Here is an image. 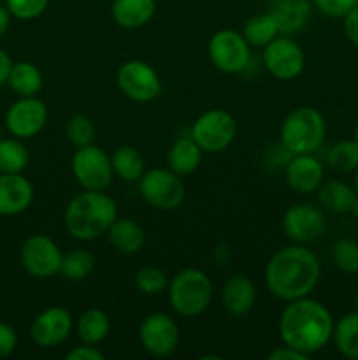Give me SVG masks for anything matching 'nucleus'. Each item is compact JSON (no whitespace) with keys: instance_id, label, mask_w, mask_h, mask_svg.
<instances>
[{"instance_id":"obj_1","label":"nucleus","mask_w":358,"mask_h":360,"mask_svg":"<svg viewBox=\"0 0 358 360\" xmlns=\"http://www.w3.org/2000/svg\"><path fill=\"white\" fill-rule=\"evenodd\" d=\"M321 266L314 253L302 245L277 250L265 267V283L270 294L290 302L307 297L316 288Z\"/></svg>"},{"instance_id":"obj_2","label":"nucleus","mask_w":358,"mask_h":360,"mask_svg":"<svg viewBox=\"0 0 358 360\" xmlns=\"http://www.w3.org/2000/svg\"><path fill=\"white\" fill-rule=\"evenodd\" d=\"M277 330L283 345L309 357L332 340L333 319L325 304L307 295L288 302L281 311Z\"/></svg>"},{"instance_id":"obj_3","label":"nucleus","mask_w":358,"mask_h":360,"mask_svg":"<svg viewBox=\"0 0 358 360\" xmlns=\"http://www.w3.org/2000/svg\"><path fill=\"white\" fill-rule=\"evenodd\" d=\"M118 218L114 199L104 192L84 190L69 202L63 217L67 232L77 241H93L107 234Z\"/></svg>"},{"instance_id":"obj_4","label":"nucleus","mask_w":358,"mask_h":360,"mask_svg":"<svg viewBox=\"0 0 358 360\" xmlns=\"http://www.w3.org/2000/svg\"><path fill=\"white\" fill-rule=\"evenodd\" d=\"M281 144L291 155L316 153L326 137V122L318 109L302 105L288 112L281 123Z\"/></svg>"},{"instance_id":"obj_5","label":"nucleus","mask_w":358,"mask_h":360,"mask_svg":"<svg viewBox=\"0 0 358 360\" xmlns=\"http://www.w3.org/2000/svg\"><path fill=\"white\" fill-rule=\"evenodd\" d=\"M213 281L204 271L186 267L168 283V301L179 316L193 319L209 308L213 301Z\"/></svg>"},{"instance_id":"obj_6","label":"nucleus","mask_w":358,"mask_h":360,"mask_svg":"<svg viewBox=\"0 0 358 360\" xmlns=\"http://www.w3.org/2000/svg\"><path fill=\"white\" fill-rule=\"evenodd\" d=\"M139 192L151 207L160 211H174L186 195L181 176L165 167L146 171L139 179Z\"/></svg>"},{"instance_id":"obj_7","label":"nucleus","mask_w":358,"mask_h":360,"mask_svg":"<svg viewBox=\"0 0 358 360\" xmlns=\"http://www.w3.org/2000/svg\"><path fill=\"white\" fill-rule=\"evenodd\" d=\"M235 134H237V122L230 112L225 109H209L193 122L190 136L204 153L214 155L227 150L234 143Z\"/></svg>"},{"instance_id":"obj_8","label":"nucleus","mask_w":358,"mask_h":360,"mask_svg":"<svg viewBox=\"0 0 358 360\" xmlns=\"http://www.w3.org/2000/svg\"><path fill=\"white\" fill-rule=\"evenodd\" d=\"M72 174L84 190L104 192L114 178L111 157L95 144L76 148L72 157Z\"/></svg>"},{"instance_id":"obj_9","label":"nucleus","mask_w":358,"mask_h":360,"mask_svg":"<svg viewBox=\"0 0 358 360\" xmlns=\"http://www.w3.org/2000/svg\"><path fill=\"white\" fill-rule=\"evenodd\" d=\"M207 53L218 70L225 74H239L249 65V44L244 35L232 28L218 30L211 37Z\"/></svg>"},{"instance_id":"obj_10","label":"nucleus","mask_w":358,"mask_h":360,"mask_svg":"<svg viewBox=\"0 0 358 360\" xmlns=\"http://www.w3.org/2000/svg\"><path fill=\"white\" fill-rule=\"evenodd\" d=\"M63 253L58 245L46 234H34L21 245L20 260L23 269L37 280H48L60 274Z\"/></svg>"},{"instance_id":"obj_11","label":"nucleus","mask_w":358,"mask_h":360,"mask_svg":"<svg viewBox=\"0 0 358 360\" xmlns=\"http://www.w3.org/2000/svg\"><path fill=\"white\" fill-rule=\"evenodd\" d=\"M119 91L133 102H151L161 94V79L157 70L142 60H128L116 72Z\"/></svg>"},{"instance_id":"obj_12","label":"nucleus","mask_w":358,"mask_h":360,"mask_svg":"<svg viewBox=\"0 0 358 360\" xmlns=\"http://www.w3.org/2000/svg\"><path fill=\"white\" fill-rule=\"evenodd\" d=\"M263 65L281 81H291L302 74L305 55L290 35H277L263 48Z\"/></svg>"},{"instance_id":"obj_13","label":"nucleus","mask_w":358,"mask_h":360,"mask_svg":"<svg viewBox=\"0 0 358 360\" xmlns=\"http://www.w3.org/2000/svg\"><path fill=\"white\" fill-rule=\"evenodd\" d=\"M48 105L34 97H20L6 112V129L18 139H32L39 136L48 123Z\"/></svg>"},{"instance_id":"obj_14","label":"nucleus","mask_w":358,"mask_h":360,"mask_svg":"<svg viewBox=\"0 0 358 360\" xmlns=\"http://www.w3.org/2000/svg\"><path fill=\"white\" fill-rule=\"evenodd\" d=\"M139 340L153 357H168L179 345V326L167 313H151L140 322Z\"/></svg>"},{"instance_id":"obj_15","label":"nucleus","mask_w":358,"mask_h":360,"mask_svg":"<svg viewBox=\"0 0 358 360\" xmlns=\"http://www.w3.org/2000/svg\"><path fill=\"white\" fill-rule=\"evenodd\" d=\"M74 320L62 306H51L39 313L30 326V338L39 348H53L70 336Z\"/></svg>"},{"instance_id":"obj_16","label":"nucleus","mask_w":358,"mask_h":360,"mask_svg":"<svg viewBox=\"0 0 358 360\" xmlns=\"http://www.w3.org/2000/svg\"><path fill=\"white\" fill-rule=\"evenodd\" d=\"M325 229V217L319 207L309 202L288 207L283 217V231L297 245L311 243L321 236Z\"/></svg>"},{"instance_id":"obj_17","label":"nucleus","mask_w":358,"mask_h":360,"mask_svg":"<svg viewBox=\"0 0 358 360\" xmlns=\"http://www.w3.org/2000/svg\"><path fill=\"white\" fill-rule=\"evenodd\" d=\"M286 183L293 192L312 193L321 186L325 169L314 153L295 155L286 165Z\"/></svg>"},{"instance_id":"obj_18","label":"nucleus","mask_w":358,"mask_h":360,"mask_svg":"<svg viewBox=\"0 0 358 360\" xmlns=\"http://www.w3.org/2000/svg\"><path fill=\"white\" fill-rule=\"evenodd\" d=\"M34 200V186L23 174H0V217H16Z\"/></svg>"},{"instance_id":"obj_19","label":"nucleus","mask_w":358,"mask_h":360,"mask_svg":"<svg viewBox=\"0 0 358 360\" xmlns=\"http://www.w3.org/2000/svg\"><path fill=\"white\" fill-rule=\"evenodd\" d=\"M269 13L279 28V35H293L311 20L309 0H270Z\"/></svg>"},{"instance_id":"obj_20","label":"nucleus","mask_w":358,"mask_h":360,"mask_svg":"<svg viewBox=\"0 0 358 360\" xmlns=\"http://www.w3.org/2000/svg\"><path fill=\"white\" fill-rule=\"evenodd\" d=\"M256 301V287L246 274H234L221 290V302L232 316H244L253 309Z\"/></svg>"},{"instance_id":"obj_21","label":"nucleus","mask_w":358,"mask_h":360,"mask_svg":"<svg viewBox=\"0 0 358 360\" xmlns=\"http://www.w3.org/2000/svg\"><path fill=\"white\" fill-rule=\"evenodd\" d=\"M157 0H114L111 7L112 20L126 30L142 28L153 20Z\"/></svg>"},{"instance_id":"obj_22","label":"nucleus","mask_w":358,"mask_h":360,"mask_svg":"<svg viewBox=\"0 0 358 360\" xmlns=\"http://www.w3.org/2000/svg\"><path fill=\"white\" fill-rule=\"evenodd\" d=\"M202 153L199 144L193 141L192 136L179 137L172 143L171 150L167 153V164L171 171L179 176H188L199 169L202 162Z\"/></svg>"},{"instance_id":"obj_23","label":"nucleus","mask_w":358,"mask_h":360,"mask_svg":"<svg viewBox=\"0 0 358 360\" xmlns=\"http://www.w3.org/2000/svg\"><path fill=\"white\" fill-rule=\"evenodd\" d=\"M107 236L112 248L126 255L139 252L146 241L144 229L132 218H116L114 224L109 227Z\"/></svg>"},{"instance_id":"obj_24","label":"nucleus","mask_w":358,"mask_h":360,"mask_svg":"<svg viewBox=\"0 0 358 360\" xmlns=\"http://www.w3.org/2000/svg\"><path fill=\"white\" fill-rule=\"evenodd\" d=\"M318 190V200L321 204V207L333 214L350 213L354 200H357L354 188H351L347 183L340 181V179H332V181L321 183V186Z\"/></svg>"},{"instance_id":"obj_25","label":"nucleus","mask_w":358,"mask_h":360,"mask_svg":"<svg viewBox=\"0 0 358 360\" xmlns=\"http://www.w3.org/2000/svg\"><path fill=\"white\" fill-rule=\"evenodd\" d=\"M7 84L20 97H34L42 90V72L32 62H16L11 67Z\"/></svg>"},{"instance_id":"obj_26","label":"nucleus","mask_w":358,"mask_h":360,"mask_svg":"<svg viewBox=\"0 0 358 360\" xmlns=\"http://www.w3.org/2000/svg\"><path fill=\"white\" fill-rule=\"evenodd\" d=\"M109 330H111V319L107 313L98 308L86 309L76 323V333L81 343L95 345V347L107 338Z\"/></svg>"},{"instance_id":"obj_27","label":"nucleus","mask_w":358,"mask_h":360,"mask_svg":"<svg viewBox=\"0 0 358 360\" xmlns=\"http://www.w3.org/2000/svg\"><path fill=\"white\" fill-rule=\"evenodd\" d=\"M112 171L114 176L126 183H135L142 178L144 171V157L140 151L133 146H119L116 148L111 157Z\"/></svg>"},{"instance_id":"obj_28","label":"nucleus","mask_w":358,"mask_h":360,"mask_svg":"<svg viewBox=\"0 0 358 360\" xmlns=\"http://www.w3.org/2000/svg\"><path fill=\"white\" fill-rule=\"evenodd\" d=\"M242 35L248 41L249 46H256V48H265L269 42L279 35V28L270 13H256L253 14L249 20H246L244 27H242Z\"/></svg>"},{"instance_id":"obj_29","label":"nucleus","mask_w":358,"mask_h":360,"mask_svg":"<svg viewBox=\"0 0 358 360\" xmlns=\"http://www.w3.org/2000/svg\"><path fill=\"white\" fill-rule=\"evenodd\" d=\"M332 340L340 355L358 360V311L347 313L333 323Z\"/></svg>"},{"instance_id":"obj_30","label":"nucleus","mask_w":358,"mask_h":360,"mask_svg":"<svg viewBox=\"0 0 358 360\" xmlns=\"http://www.w3.org/2000/svg\"><path fill=\"white\" fill-rule=\"evenodd\" d=\"M30 153L18 137L0 139V174H21L28 167Z\"/></svg>"},{"instance_id":"obj_31","label":"nucleus","mask_w":358,"mask_h":360,"mask_svg":"<svg viewBox=\"0 0 358 360\" xmlns=\"http://www.w3.org/2000/svg\"><path fill=\"white\" fill-rule=\"evenodd\" d=\"M95 255L88 250H74L63 255L60 274L69 281H83L86 280L95 269Z\"/></svg>"},{"instance_id":"obj_32","label":"nucleus","mask_w":358,"mask_h":360,"mask_svg":"<svg viewBox=\"0 0 358 360\" xmlns=\"http://www.w3.org/2000/svg\"><path fill=\"white\" fill-rule=\"evenodd\" d=\"M326 162L337 172H354L358 169V141L353 137L336 143L326 153Z\"/></svg>"},{"instance_id":"obj_33","label":"nucleus","mask_w":358,"mask_h":360,"mask_svg":"<svg viewBox=\"0 0 358 360\" xmlns=\"http://www.w3.org/2000/svg\"><path fill=\"white\" fill-rule=\"evenodd\" d=\"M65 136L74 148H83L88 146V144H93L95 137H97V129H95L93 120L86 115H74L67 122Z\"/></svg>"},{"instance_id":"obj_34","label":"nucleus","mask_w":358,"mask_h":360,"mask_svg":"<svg viewBox=\"0 0 358 360\" xmlns=\"http://www.w3.org/2000/svg\"><path fill=\"white\" fill-rule=\"evenodd\" d=\"M135 288L144 295H158L168 287L167 274L157 266H144L135 273Z\"/></svg>"},{"instance_id":"obj_35","label":"nucleus","mask_w":358,"mask_h":360,"mask_svg":"<svg viewBox=\"0 0 358 360\" xmlns=\"http://www.w3.org/2000/svg\"><path fill=\"white\" fill-rule=\"evenodd\" d=\"M332 260L343 273H358V243L353 239H339L332 248Z\"/></svg>"},{"instance_id":"obj_36","label":"nucleus","mask_w":358,"mask_h":360,"mask_svg":"<svg viewBox=\"0 0 358 360\" xmlns=\"http://www.w3.org/2000/svg\"><path fill=\"white\" fill-rule=\"evenodd\" d=\"M49 0H6L11 16L21 21H30L48 9Z\"/></svg>"},{"instance_id":"obj_37","label":"nucleus","mask_w":358,"mask_h":360,"mask_svg":"<svg viewBox=\"0 0 358 360\" xmlns=\"http://www.w3.org/2000/svg\"><path fill=\"white\" fill-rule=\"evenodd\" d=\"M319 13L330 18H344L358 6V0H312Z\"/></svg>"},{"instance_id":"obj_38","label":"nucleus","mask_w":358,"mask_h":360,"mask_svg":"<svg viewBox=\"0 0 358 360\" xmlns=\"http://www.w3.org/2000/svg\"><path fill=\"white\" fill-rule=\"evenodd\" d=\"M18 347V334L13 326L0 322V359L9 357Z\"/></svg>"},{"instance_id":"obj_39","label":"nucleus","mask_w":358,"mask_h":360,"mask_svg":"<svg viewBox=\"0 0 358 360\" xmlns=\"http://www.w3.org/2000/svg\"><path fill=\"white\" fill-rule=\"evenodd\" d=\"M65 360H104V354L95 345L83 343L81 347L72 348L65 355Z\"/></svg>"},{"instance_id":"obj_40","label":"nucleus","mask_w":358,"mask_h":360,"mask_svg":"<svg viewBox=\"0 0 358 360\" xmlns=\"http://www.w3.org/2000/svg\"><path fill=\"white\" fill-rule=\"evenodd\" d=\"M344 34L353 44L358 46V6L344 16Z\"/></svg>"},{"instance_id":"obj_41","label":"nucleus","mask_w":358,"mask_h":360,"mask_svg":"<svg viewBox=\"0 0 358 360\" xmlns=\"http://www.w3.org/2000/svg\"><path fill=\"white\" fill-rule=\"evenodd\" d=\"M305 359H307V355L295 350V348L286 347V345H283V347L279 348H274V350L267 355V360H305Z\"/></svg>"},{"instance_id":"obj_42","label":"nucleus","mask_w":358,"mask_h":360,"mask_svg":"<svg viewBox=\"0 0 358 360\" xmlns=\"http://www.w3.org/2000/svg\"><path fill=\"white\" fill-rule=\"evenodd\" d=\"M13 60H11V56L7 55L6 51H4L2 48H0V84L7 83V77H9V72H11V67H13Z\"/></svg>"},{"instance_id":"obj_43","label":"nucleus","mask_w":358,"mask_h":360,"mask_svg":"<svg viewBox=\"0 0 358 360\" xmlns=\"http://www.w3.org/2000/svg\"><path fill=\"white\" fill-rule=\"evenodd\" d=\"M11 13L7 7L0 6V39L4 37V35L7 34V30H9V25H11Z\"/></svg>"},{"instance_id":"obj_44","label":"nucleus","mask_w":358,"mask_h":360,"mask_svg":"<svg viewBox=\"0 0 358 360\" xmlns=\"http://www.w3.org/2000/svg\"><path fill=\"white\" fill-rule=\"evenodd\" d=\"M350 213H353L354 217L358 218V197H357V200H354V204H353V207H351V211Z\"/></svg>"},{"instance_id":"obj_45","label":"nucleus","mask_w":358,"mask_h":360,"mask_svg":"<svg viewBox=\"0 0 358 360\" xmlns=\"http://www.w3.org/2000/svg\"><path fill=\"white\" fill-rule=\"evenodd\" d=\"M354 172H357V176H354V192H357V197H358V169Z\"/></svg>"},{"instance_id":"obj_46","label":"nucleus","mask_w":358,"mask_h":360,"mask_svg":"<svg viewBox=\"0 0 358 360\" xmlns=\"http://www.w3.org/2000/svg\"><path fill=\"white\" fill-rule=\"evenodd\" d=\"M354 308H357V311H358V290H357V294H354Z\"/></svg>"},{"instance_id":"obj_47","label":"nucleus","mask_w":358,"mask_h":360,"mask_svg":"<svg viewBox=\"0 0 358 360\" xmlns=\"http://www.w3.org/2000/svg\"><path fill=\"white\" fill-rule=\"evenodd\" d=\"M353 137H354V139L358 141V123H357V127H354V134H353Z\"/></svg>"},{"instance_id":"obj_48","label":"nucleus","mask_w":358,"mask_h":360,"mask_svg":"<svg viewBox=\"0 0 358 360\" xmlns=\"http://www.w3.org/2000/svg\"><path fill=\"white\" fill-rule=\"evenodd\" d=\"M0 139H2V134H0Z\"/></svg>"}]
</instances>
